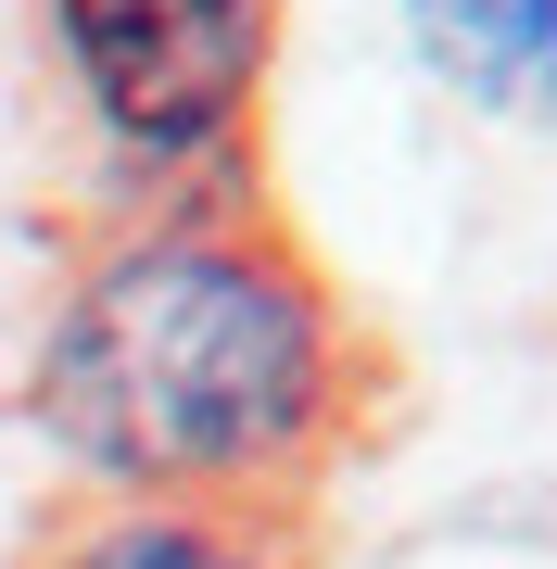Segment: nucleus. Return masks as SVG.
Here are the masks:
<instances>
[{
  "mask_svg": "<svg viewBox=\"0 0 557 569\" xmlns=\"http://www.w3.org/2000/svg\"><path fill=\"white\" fill-rule=\"evenodd\" d=\"M39 418L127 493L253 481L330 418L317 291L241 241H140L51 317Z\"/></svg>",
  "mask_w": 557,
  "mask_h": 569,
  "instance_id": "nucleus-1",
  "label": "nucleus"
},
{
  "mask_svg": "<svg viewBox=\"0 0 557 569\" xmlns=\"http://www.w3.org/2000/svg\"><path fill=\"white\" fill-rule=\"evenodd\" d=\"M63 39L77 77L127 140L190 152L253 102V63H267V0H63Z\"/></svg>",
  "mask_w": 557,
  "mask_h": 569,
  "instance_id": "nucleus-2",
  "label": "nucleus"
},
{
  "mask_svg": "<svg viewBox=\"0 0 557 569\" xmlns=\"http://www.w3.org/2000/svg\"><path fill=\"white\" fill-rule=\"evenodd\" d=\"M431 77H456L481 114L557 127V0H406Z\"/></svg>",
  "mask_w": 557,
  "mask_h": 569,
  "instance_id": "nucleus-3",
  "label": "nucleus"
},
{
  "mask_svg": "<svg viewBox=\"0 0 557 569\" xmlns=\"http://www.w3.org/2000/svg\"><path fill=\"white\" fill-rule=\"evenodd\" d=\"M63 569H267L241 545V531H216V519H190V507H127V519H102Z\"/></svg>",
  "mask_w": 557,
  "mask_h": 569,
  "instance_id": "nucleus-4",
  "label": "nucleus"
}]
</instances>
